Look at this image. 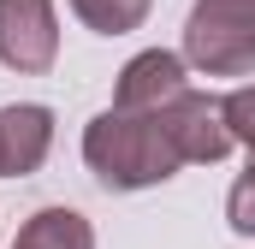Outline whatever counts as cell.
<instances>
[{"mask_svg": "<svg viewBox=\"0 0 255 249\" xmlns=\"http://www.w3.org/2000/svg\"><path fill=\"white\" fill-rule=\"evenodd\" d=\"M83 166L107 190H154V184H166L184 160L166 142V130H160L154 113L107 107V113H95L83 124Z\"/></svg>", "mask_w": 255, "mask_h": 249, "instance_id": "1", "label": "cell"}, {"mask_svg": "<svg viewBox=\"0 0 255 249\" xmlns=\"http://www.w3.org/2000/svg\"><path fill=\"white\" fill-rule=\"evenodd\" d=\"M184 60L202 77H255V6L196 0L184 18Z\"/></svg>", "mask_w": 255, "mask_h": 249, "instance_id": "2", "label": "cell"}, {"mask_svg": "<svg viewBox=\"0 0 255 249\" xmlns=\"http://www.w3.org/2000/svg\"><path fill=\"white\" fill-rule=\"evenodd\" d=\"M154 119H160L166 142L178 148L184 166H214V160H226V154L238 148V136H232V124H226V101H220V95L178 89Z\"/></svg>", "mask_w": 255, "mask_h": 249, "instance_id": "3", "label": "cell"}, {"mask_svg": "<svg viewBox=\"0 0 255 249\" xmlns=\"http://www.w3.org/2000/svg\"><path fill=\"white\" fill-rule=\"evenodd\" d=\"M60 60V12L54 0H0V65L18 77H42Z\"/></svg>", "mask_w": 255, "mask_h": 249, "instance_id": "4", "label": "cell"}, {"mask_svg": "<svg viewBox=\"0 0 255 249\" xmlns=\"http://www.w3.org/2000/svg\"><path fill=\"white\" fill-rule=\"evenodd\" d=\"M184 77H190V60H184V54H172V48H142L136 60H125L119 83H113V107H125V113H160L178 89H190Z\"/></svg>", "mask_w": 255, "mask_h": 249, "instance_id": "5", "label": "cell"}, {"mask_svg": "<svg viewBox=\"0 0 255 249\" xmlns=\"http://www.w3.org/2000/svg\"><path fill=\"white\" fill-rule=\"evenodd\" d=\"M54 148V107L12 101L0 107V178H30Z\"/></svg>", "mask_w": 255, "mask_h": 249, "instance_id": "6", "label": "cell"}, {"mask_svg": "<svg viewBox=\"0 0 255 249\" xmlns=\"http://www.w3.org/2000/svg\"><path fill=\"white\" fill-rule=\"evenodd\" d=\"M12 249H95V226L77 208H42L18 226Z\"/></svg>", "mask_w": 255, "mask_h": 249, "instance_id": "7", "label": "cell"}, {"mask_svg": "<svg viewBox=\"0 0 255 249\" xmlns=\"http://www.w3.org/2000/svg\"><path fill=\"white\" fill-rule=\"evenodd\" d=\"M148 6H154V0H71V12H77L95 36H130V30H142Z\"/></svg>", "mask_w": 255, "mask_h": 249, "instance_id": "8", "label": "cell"}, {"mask_svg": "<svg viewBox=\"0 0 255 249\" xmlns=\"http://www.w3.org/2000/svg\"><path fill=\"white\" fill-rule=\"evenodd\" d=\"M226 220H232L238 238H255V148H250V166L232 184V196H226Z\"/></svg>", "mask_w": 255, "mask_h": 249, "instance_id": "9", "label": "cell"}, {"mask_svg": "<svg viewBox=\"0 0 255 249\" xmlns=\"http://www.w3.org/2000/svg\"><path fill=\"white\" fill-rule=\"evenodd\" d=\"M220 101H226V124H232V136H238L244 148H255V83L220 95Z\"/></svg>", "mask_w": 255, "mask_h": 249, "instance_id": "10", "label": "cell"}, {"mask_svg": "<svg viewBox=\"0 0 255 249\" xmlns=\"http://www.w3.org/2000/svg\"><path fill=\"white\" fill-rule=\"evenodd\" d=\"M226 6H255V0H226Z\"/></svg>", "mask_w": 255, "mask_h": 249, "instance_id": "11", "label": "cell"}]
</instances>
